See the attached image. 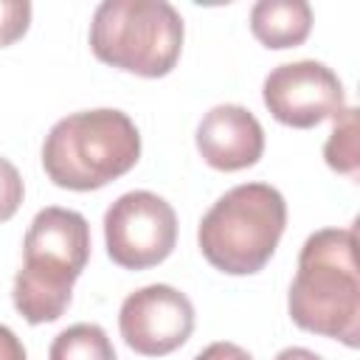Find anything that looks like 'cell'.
Masks as SVG:
<instances>
[{"label": "cell", "instance_id": "9", "mask_svg": "<svg viewBox=\"0 0 360 360\" xmlns=\"http://www.w3.org/2000/svg\"><path fill=\"white\" fill-rule=\"evenodd\" d=\"M197 152L217 172L256 166L264 155V129L242 104H217L197 124Z\"/></svg>", "mask_w": 360, "mask_h": 360}, {"label": "cell", "instance_id": "8", "mask_svg": "<svg viewBox=\"0 0 360 360\" xmlns=\"http://www.w3.org/2000/svg\"><path fill=\"white\" fill-rule=\"evenodd\" d=\"M124 343L143 357L180 349L194 332V304L172 284H149L129 292L118 309Z\"/></svg>", "mask_w": 360, "mask_h": 360}, {"label": "cell", "instance_id": "10", "mask_svg": "<svg viewBox=\"0 0 360 360\" xmlns=\"http://www.w3.org/2000/svg\"><path fill=\"white\" fill-rule=\"evenodd\" d=\"M250 31L270 51L295 48L312 31V8L307 0H259L250 8Z\"/></svg>", "mask_w": 360, "mask_h": 360}, {"label": "cell", "instance_id": "13", "mask_svg": "<svg viewBox=\"0 0 360 360\" xmlns=\"http://www.w3.org/2000/svg\"><path fill=\"white\" fill-rule=\"evenodd\" d=\"M31 25V3L25 0H0V48H8L25 37Z\"/></svg>", "mask_w": 360, "mask_h": 360}, {"label": "cell", "instance_id": "12", "mask_svg": "<svg viewBox=\"0 0 360 360\" xmlns=\"http://www.w3.org/2000/svg\"><path fill=\"white\" fill-rule=\"evenodd\" d=\"M323 160L329 169L357 177L360 169V146H357V110L343 107L335 115V127L323 143Z\"/></svg>", "mask_w": 360, "mask_h": 360}, {"label": "cell", "instance_id": "2", "mask_svg": "<svg viewBox=\"0 0 360 360\" xmlns=\"http://www.w3.org/2000/svg\"><path fill=\"white\" fill-rule=\"evenodd\" d=\"M90 259V225L79 211L48 205L37 211L22 239V267L14 276V309L31 323H51L70 307L73 284Z\"/></svg>", "mask_w": 360, "mask_h": 360}, {"label": "cell", "instance_id": "6", "mask_svg": "<svg viewBox=\"0 0 360 360\" xmlns=\"http://www.w3.org/2000/svg\"><path fill=\"white\" fill-rule=\"evenodd\" d=\"M107 256L124 270L166 262L177 245V214L155 191H127L104 214Z\"/></svg>", "mask_w": 360, "mask_h": 360}, {"label": "cell", "instance_id": "14", "mask_svg": "<svg viewBox=\"0 0 360 360\" xmlns=\"http://www.w3.org/2000/svg\"><path fill=\"white\" fill-rule=\"evenodd\" d=\"M22 197H25V186H22L17 166L11 160L0 158V222L11 219L17 214Z\"/></svg>", "mask_w": 360, "mask_h": 360}, {"label": "cell", "instance_id": "1", "mask_svg": "<svg viewBox=\"0 0 360 360\" xmlns=\"http://www.w3.org/2000/svg\"><path fill=\"white\" fill-rule=\"evenodd\" d=\"M354 248V225L309 233L287 292V312L298 329L340 340L349 349L360 343V276Z\"/></svg>", "mask_w": 360, "mask_h": 360}, {"label": "cell", "instance_id": "4", "mask_svg": "<svg viewBox=\"0 0 360 360\" xmlns=\"http://www.w3.org/2000/svg\"><path fill=\"white\" fill-rule=\"evenodd\" d=\"M287 228V202L270 183H242L225 191L200 219L197 245L211 267L253 276L276 253Z\"/></svg>", "mask_w": 360, "mask_h": 360}, {"label": "cell", "instance_id": "16", "mask_svg": "<svg viewBox=\"0 0 360 360\" xmlns=\"http://www.w3.org/2000/svg\"><path fill=\"white\" fill-rule=\"evenodd\" d=\"M0 360H28L22 340L6 323H0Z\"/></svg>", "mask_w": 360, "mask_h": 360}, {"label": "cell", "instance_id": "15", "mask_svg": "<svg viewBox=\"0 0 360 360\" xmlns=\"http://www.w3.org/2000/svg\"><path fill=\"white\" fill-rule=\"evenodd\" d=\"M194 360H253L248 349H242L239 343L231 340H217L211 346H205L202 352L194 354Z\"/></svg>", "mask_w": 360, "mask_h": 360}, {"label": "cell", "instance_id": "17", "mask_svg": "<svg viewBox=\"0 0 360 360\" xmlns=\"http://www.w3.org/2000/svg\"><path fill=\"white\" fill-rule=\"evenodd\" d=\"M273 360H323V357L315 354L312 349H304V346H287V349H281Z\"/></svg>", "mask_w": 360, "mask_h": 360}, {"label": "cell", "instance_id": "11", "mask_svg": "<svg viewBox=\"0 0 360 360\" xmlns=\"http://www.w3.org/2000/svg\"><path fill=\"white\" fill-rule=\"evenodd\" d=\"M48 360H118L112 340L98 323H73L62 329L51 349Z\"/></svg>", "mask_w": 360, "mask_h": 360}, {"label": "cell", "instance_id": "3", "mask_svg": "<svg viewBox=\"0 0 360 360\" xmlns=\"http://www.w3.org/2000/svg\"><path fill=\"white\" fill-rule=\"evenodd\" d=\"M141 158L135 121L112 107L59 118L42 143V169L53 186L96 191L127 174Z\"/></svg>", "mask_w": 360, "mask_h": 360}, {"label": "cell", "instance_id": "5", "mask_svg": "<svg viewBox=\"0 0 360 360\" xmlns=\"http://www.w3.org/2000/svg\"><path fill=\"white\" fill-rule=\"evenodd\" d=\"M183 34V17L166 0H104L93 11L90 51L110 68L160 79L174 70Z\"/></svg>", "mask_w": 360, "mask_h": 360}, {"label": "cell", "instance_id": "7", "mask_svg": "<svg viewBox=\"0 0 360 360\" xmlns=\"http://www.w3.org/2000/svg\"><path fill=\"white\" fill-rule=\"evenodd\" d=\"M262 98L270 115L292 129H312L346 107L343 82L315 59L284 62L264 76Z\"/></svg>", "mask_w": 360, "mask_h": 360}]
</instances>
